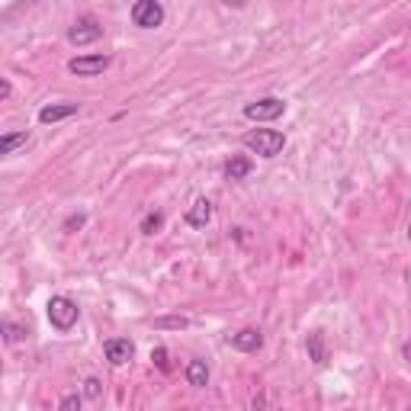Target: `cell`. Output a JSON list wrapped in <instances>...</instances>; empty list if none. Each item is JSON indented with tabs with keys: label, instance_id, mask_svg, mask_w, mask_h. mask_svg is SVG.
I'll return each mask as SVG.
<instances>
[{
	"label": "cell",
	"instance_id": "1",
	"mask_svg": "<svg viewBox=\"0 0 411 411\" xmlns=\"http://www.w3.org/2000/svg\"><path fill=\"white\" fill-rule=\"evenodd\" d=\"M244 145L260 158H277L286 148V135L277 132V129H254V132L244 135Z\"/></svg>",
	"mask_w": 411,
	"mask_h": 411
},
{
	"label": "cell",
	"instance_id": "5",
	"mask_svg": "<svg viewBox=\"0 0 411 411\" xmlns=\"http://www.w3.org/2000/svg\"><path fill=\"white\" fill-rule=\"evenodd\" d=\"M109 67V55H81L67 61V71L74 77H97Z\"/></svg>",
	"mask_w": 411,
	"mask_h": 411
},
{
	"label": "cell",
	"instance_id": "4",
	"mask_svg": "<svg viewBox=\"0 0 411 411\" xmlns=\"http://www.w3.org/2000/svg\"><path fill=\"white\" fill-rule=\"evenodd\" d=\"M286 113V103L280 97H264V100H254L244 106V116L254 119V122H273Z\"/></svg>",
	"mask_w": 411,
	"mask_h": 411
},
{
	"label": "cell",
	"instance_id": "18",
	"mask_svg": "<svg viewBox=\"0 0 411 411\" xmlns=\"http://www.w3.org/2000/svg\"><path fill=\"white\" fill-rule=\"evenodd\" d=\"M103 395V382L97 376H87L84 379V398H90V402H97V398H100Z\"/></svg>",
	"mask_w": 411,
	"mask_h": 411
},
{
	"label": "cell",
	"instance_id": "20",
	"mask_svg": "<svg viewBox=\"0 0 411 411\" xmlns=\"http://www.w3.org/2000/svg\"><path fill=\"white\" fill-rule=\"evenodd\" d=\"M81 408H84V398H81V395H65L58 405V411H81Z\"/></svg>",
	"mask_w": 411,
	"mask_h": 411
},
{
	"label": "cell",
	"instance_id": "23",
	"mask_svg": "<svg viewBox=\"0 0 411 411\" xmlns=\"http://www.w3.org/2000/svg\"><path fill=\"white\" fill-rule=\"evenodd\" d=\"M402 360H405V363H408V366H411V341H408V344L402 347Z\"/></svg>",
	"mask_w": 411,
	"mask_h": 411
},
{
	"label": "cell",
	"instance_id": "14",
	"mask_svg": "<svg viewBox=\"0 0 411 411\" xmlns=\"http://www.w3.org/2000/svg\"><path fill=\"white\" fill-rule=\"evenodd\" d=\"M184 328H190L186 315H161V319H154V331H184Z\"/></svg>",
	"mask_w": 411,
	"mask_h": 411
},
{
	"label": "cell",
	"instance_id": "9",
	"mask_svg": "<svg viewBox=\"0 0 411 411\" xmlns=\"http://www.w3.org/2000/svg\"><path fill=\"white\" fill-rule=\"evenodd\" d=\"M71 116H77V103H49V106L39 109V122H45V126H55V122Z\"/></svg>",
	"mask_w": 411,
	"mask_h": 411
},
{
	"label": "cell",
	"instance_id": "24",
	"mask_svg": "<svg viewBox=\"0 0 411 411\" xmlns=\"http://www.w3.org/2000/svg\"><path fill=\"white\" fill-rule=\"evenodd\" d=\"M408 241H411V222H408Z\"/></svg>",
	"mask_w": 411,
	"mask_h": 411
},
{
	"label": "cell",
	"instance_id": "10",
	"mask_svg": "<svg viewBox=\"0 0 411 411\" xmlns=\"http://www.w3.org/2000/svg\"><path fill=\"white\" fill-rule=\"evenodd\" d=\"M212 222V202L206 200V196H200V200L190 206V212H186V225L190 228H206Z\"/></svg>",
	"mask_w": 411,
	"mask_h": 411
},
{
	"label": "cell",
	"instance_id": "3",
	"mask_svg": "<svg viewBox=\"0 0 411 411\" xmlns=\"http://www.w3.org/2000/svg\"><path fill=\"white\" fill-rule=\"evenodd\" d=\"M129 17H132V23L138 29H158L164 23V7H161L158 0H138V3H132Z\"/></svg>",
	"mask_w": 411,
	"mask_h": 411
},
{
	"label": "cell",
	"instance_id": "15",
	"mask_svg": "<svg viewBox=\"0 0 411 411\" xmlns=\"http://www.w3.org/2000/svg\"><path fill=\"white\" fill-rule=\"evenodd\" d=\"M26 142H29V132H7L0 138V154H13L17 148H23Z\"/></svg>",
	"mask_w": 411,
	"mask_h": 411
},
{
	"label": "cell",
	"instance_id": "2",
	"mask_svg": "<svg viewBox=\"0 0 411 411\" xmlns=\"http://www.w3.org/2000/svg\"><path fill=\"white\" fill-rule=\"evenodd\" d=\"M45 312H49V325L55 331H71L77 325V305L67 296H51Z\"/></svg>",
	"mask_w": 411,
	"mask_h": 411
},
{
	"label": "cell",
	"instance_id": "17",
	"mask_svg": "<svg viewBox=\"0 0 411 411\" xmlns=\"http://www.w3.org/2000/svg\"><path fill=\"white\" fill-rule=\"evenodd\" d=\"M26 335H29V331H26L23 325H17V321H3V341H7V344H19V341H26Z\"/></svg>",
	"mask_w": 411,
	"mask_h": 411
},
{
	"label": "cell",
	"instance_id": "21",
	"mask_svg": "<svg viewBox=\"0 0 411 411\" xmlns=\"http://www.w3.org/2000/svg\"><path fill=\"white\" fill-rule=\"evenodd\" d=\"M152 363H154V366H158V369H164V373H168V369H170L168 350H164V347H154V350H152Z\"/></svg>",
	"mask_w": 411,
	"mask_h": 411
},
{
	"label": "cell",
	"instance_id": "12",
	"mask_svg": "<svg viewBox=\"0 0 411 411\" xmlns=\"http://www.w3.org/2000/svg\"><path fill=\"white\" fill-rule=\"evenodd\" d=\"M251 170H254V161L244 158V154H232L228 164H225V177H228V180H244Z\"/></svg>",
	"mask_w": 411,
	"mask_h": 411
},
{
	"label": "cell",
	"instance_id": "11",
	"mask_svg": "<svg viewBox=\"0 0 411 411\" xmlns=\"http://www.w3.org/2000/svg\"><path fill=\"white\" fill-rule=\"evenodd\" d=\"M305 350H309V360L315 363V366H325L328 363V344H325V335H321V331H312V335L305 337Z\"/></svg>",
	"mask_w": 411,
	"mask_h": 411
},
{
	"label": "cell",
	"instance_id": "13",
	"mask_svg": "<svg viewBox=\"0 0 411 411\" xmlns=\"http://www.w3.org/2000/svg\"><path fill=\"white\" fill-rule=\"evenodd\" d=\"M186 382H190L193 389L209 386V366H206V360H190L186 363Z\"/></svg>",
	"mask_w": 411,
	"mask_h": 411
},
{
	"label": "cell",
	"instance_id": "22",
	"mask_svg": "<svg viewBox=\"0 0 411 411\" xmlns=\"http://www.w3.org/2000/svg\"><path fill=\"white\" fill-rule=\"evenodd\" d=\"M7 97H10V81L3 77V81H0V100H7Z\"/></svg>",
	"mask_w": 411,
	"mask_h": 411
},
{
	"label": "cell",
	"instance_id": "8",
	"mask_svg": "<svg viewBox=\"0 0 411 411\" xmlns=\"http://www.w3.org/2000/svg\"><path fill=\"white\" fill-rule=\"evenodd\" d=\"M228 344L235 347V350H241V353H257L260 347H264V335H260L257 328H241L238 335L228 337Z\"/></svg>",
	"mask_w": 411,
	"mask_h": 411
},
{
	"label": "cell",
	"instance_id": "16",
	"mask_svg": "<svg viewBox=\"0 0 411 411\" xmlns=\"http://www.w3.org/2000/svg\"><path fill=\"white\" fill-rule=\"evenodd\" d=\"M161 228H164V212H161V209H152L148 216L142 218V225H138V232H142V235H158Z\"/></svg>",
	"mask_w": 411,
	"mask_h": 411
},
{
	"label": "cell",
	"instance_id": "19",
	"mask_svg": "<svg viewBox=\"0 0 411 411\" xmlns=\"http://www.w3.org/2000/svg\"><path fill=\"white\" fill-rule=\"evenodd\" d=\"M84 222H87L84 212H74V216H67V218H65V225H61V228H65L67 235H71V232H77V228H84Z\"/></svg>",
	"mask_w": 411,
	"mask_h": 411
},
{
	"label": "cell",
	"instance_id": "6",
	"mask_svg": "<svg viewBox=\"0 0 411 411\" xmlns=\"http://www.w3.org/2000/svg\"><path fill=\"white\" fill-rule=\"evenodd\" d=\"M103 353H106V360L113 363V366H126L135 357V344L129 337H109L106 344H103Z\"/></svg>",
	"mask_w": 411,
	"mask_h": 411
},
{
	"label": "cell",
	"instance_id": "7",
	"mask_svg": "<svg viewBox=\"0 0 411 411\" xmlns=\"http://www.w3.org/2000/svg\"><path fill=\"white\" fill-rule=\"evenodd\" d=\"M103 35V26L93 23V19H81V23H74L71 29H67V42L71 45H90L97 42Z\"/></svg>",
	"mask_w": 411,
	"mask_h": 411
}]
</instances>
